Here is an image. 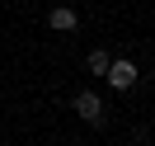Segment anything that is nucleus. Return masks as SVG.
Masks as SVG:
<instances>
[{
	"label": "nucleus",
	"mask_w": 155,
	"mask_h": 146,
	"mask_svg": "<svg viewBox=\"0 0 155 146\" xmlns=\"http://www.w3.org/2000/svg\"><path fill=\"white\" fill-rule=\"evenodd\" d=\"M71 113H80V118H85V123H104V99H99L94 94V90H80V94L75 99H71Z\"/></svg>",
	"instance_id": "f257e3e1"
},
{
	"label": "nucleus",
	"mask_w": 155,
	"mask_h": 146,
	"mask_svg": "<svg viewBox=\"0 0 155 146\" xmlns=\"http://www.w3.org/2000/svg\"><path fill=\"white\" fill-rule=\"evenodd\" d=\"M108 85L113 90H132L136 85V66L132 61H113V66H108Z\"/></svg>",
	"instance_id": "f03ea898"
},
{
	"label": "nucleus",
	"mask_w": 155,
	"mask_h": 146,
	"mask_svg": "<svg viewBox=\"0 0 155 146\" xmlns=\"http://www.w3.org/2000/svg\"><path fill=\"white\" fill-rule=\"evenodd\" d=\"M47 24H52V29H57V33H75V24H80V14L71 10V5H57V10L47 14Z\"/></svg>",
	"instance_id": "7ed1b4c3"
},
{
	"label": "nucleus",
	"mask_w": 155,
	"mask_h": 146,
	"mask_svg": "<svg viewBox=\"0 0 155 146\" xmlns=\"http://www.w3.org/2000/svg\"><path fill=\"white\" fill-rule=\"evenodd\" d=\"M85 66H89V76H108V66H113V61H108V52H104V47H94V52L85 57Z\"/></svg>",
	"instance_id": "20e7f679"
}]
</instances>
